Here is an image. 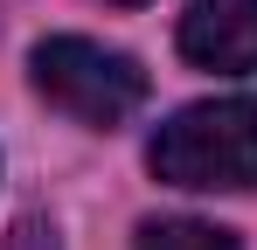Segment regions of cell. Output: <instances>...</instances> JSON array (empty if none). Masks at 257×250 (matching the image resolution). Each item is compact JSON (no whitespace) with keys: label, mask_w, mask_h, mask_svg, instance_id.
<instances>
[{"label":"cell","mask_w":257,"mask_h":250,"mask_svg":"<svg viewBox=\"0 0 257 250\" xmlns=\"http://www.w3.org/2000/svg\"><path fill=\"white\" fill-rule=\"evenodd\" d=\"M104 7H146V0H104Z\"/></svg>","instance_id":"8992f818"},{"label":"cell","mask_w":257,"mask_h":250,"mask_svg":"<svg viewBox=\"0 0 257 250\" xmlns=\"http://www.w3.org/2000/svg\"><path fill=\"white\" fill-rule=\"evenodd\" d=\"M181 56L215 77L257 70V0H188L181 7Z\"/></svg>","instance_id":"3957f363"},{"label":"cell","mask_w":257,"mask_h":250,"mask_svg":"<svg viewBox=\"0 0 257 250\" xmlns=\"http://www.w3.org/2000/svg\"><path fill=\"white\" fill-rule=\"evenodd\" d=\"M0 250H63L56 243V222H42V215H21L14 229H7V243Z\"/></svg>","instance_id":"5b68a950"},{"label":"cell","mask_w":257,"mask_h":250,"mask_svg":"<svg viewBox=\"0 0 257 250\" xmlns=\"http://www.w3.org/2000/svg\"><path fill=\"white\" fill-rule=\"evenodd\" d=\"M28 77H35V90H42L63 118L97 125V132L125 125L132 111L146 104V70L132 63L125 49H104V42H84V35H49V42H35Z\"/></svg>","instance_id":"7a4b0ae2"},{"label":"cell","mask_w":257,"mask_h":250,"mask_svg":"<svg viewBox=\"0 0 257 250\" xmlns=\"http://www.w3.org/2000/svg\"><path fill=\"white\" fill-rule=\"evenodd\" d=\"M132 250H243V243L215 222H195V215H160V222H139Z\"/></svg>","instance_id":"277c9868"},{"label":"cell","mask_w":257,"mask_h":250,"mask_svg":"<svg viewBox=\"0 0 257 250\" xmlns=\"http://www.w3.org/2000/svg\"><path fill=\"white\" fill-rule=\"evenodd\" d=\"M146 160L167 188H202V195L257 188V97H209L174 111L153 132Z\"/></svg>","instance_id":"6da1fadb"}]
</instances>
